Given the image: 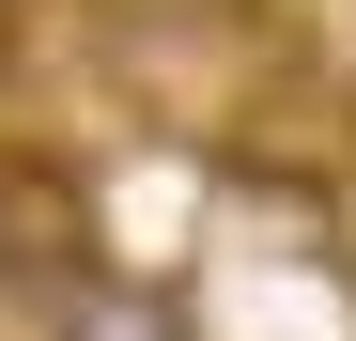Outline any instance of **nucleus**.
Segmentation results:
<instances>
[{
	"label": "nucleus",
	"mask_w": 356,
	"mask_h": 341,
	"mask_svg": "<svg viewBox=\"0 0 356 341\" xmlns=\"http://www.w3.org/2000/svg\"><path fill=\"white\" fill-rule=\"evenodd\" d=\"M47 341H202V326H186L170 279H140V264H78L63 295H47Z\"/></svg>",
	"instance_id": "1"
}]
</instances>
